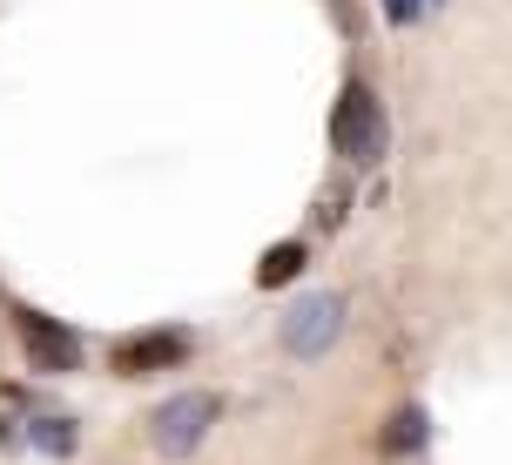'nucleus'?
I'll return each instance as SVG.
<instances>
[{
	"label": "nucleus",
	"mask_w": 512,
	"mask_h": 465,
	"mask_svg": "<svg viewBox=\"0 0 512 465\" xmlns=\"http://www.w3.org/2000/svg\"><path fill=\"white\" fill-rule=\"evenodd\" d=\"M209 425H216V398H209V391H176V398L155 405L149 439H155L162 459H189V452L209 439Z\"/></svg>",
	"instance_id": "nucleus-3"
},
{
	"label": "nucleus",
	"mask_w": 512,
	"mask_h": 465,
	"mask_svg": "<svg viewBox=\"0 0 512 465\" xmlns=\"http://www.w3.org/2000/svg\"><path fill=\"white\" fill-rule=\"evenodd\" d=\"M189 358V337L182 331H155V337H128L115 344V371L122 378H149V371H169V364Z\"/></svg>",
	"instance_id": "nucleus-4"
},
{
	"label": "nucleus",
	"mask_w": 512,
	"mask_h": 465,
	"mask_svg": "<svg viewBox=\"0 0 512 465\" xmlns=\"http://www.w3.org/2000/svg\"><path fill=\"white\" fill-rule=\"evenodd\" d=\"M418 14H432V7H425V0H384V21L391 27H411Z\"/></svg>",
	"instance_id": "nucleus-9"
},
{
	"label": "nucleus",
	"mask_w": 512,
	"mask_h": 465,
	"mask_svg": "<svg viewBox=\"0 0 512 465\" xmlns=\"http://www.w3.org/2000/svg\"><path fill=\"white\" fill-rule=\"evenodd\" d=\"M27 439L61 459V452H75V418H34V425H27Z\"/></svg>",
	"instance_id": "nucleus-8"
},
{
	"label": "nucleus",
	"mask_w": 512,
	"mask_h": 465,
	"mask_svg": "<svg viewBox=\"0 0 512 465\" xmlns=\"http://www.w3.org/2000/svg\"><path fill=\"white\" fill-rule=\"evenodd\" d=\"M418 445H425V412H418V405L391 412V425H384V452L398 459V452H418Z\"/></svg>",
	"instance_id": "nucleus-7"
},
{
	"label": "nucleus",
	"mask_w": 512,
	"mask_h": 465,
	"mask_svg": "<svg viewBox=\"0 0 512 465\" xmlns=\"http://www.w3.org/2000/svg\"><path fill=\"white\" fill-rule=\"evenodd\" d=\"M277 337H283L290 358H324L337 337H344V297H337V290H304V297L277 317Z\"/></svg>",
	"instance_id": "nucleus-1"
},
{
	"label": "nucleus",
	"mask_w": 512,
	"mask_h": 465,
	"mask_svg": "<svg viewBox=\"0 0 512 465\" xmlns=\"http://www.w3.org/2000/svg\"><path fill=\"white\" fill-rule=\"evenodd\" d=\"M21 344H27V358H34V371H75V358H81L75 331H61L54 317H27Z\"/></svg>",
	"instance_id": "nucleus-5"
},
{
	"label": "nucleus",
	"mask_w": 512,
	"mask_h": 465,
	"mask_svg": "<svg viewBox=\"0 0 512 465\" xmlns=\"http://www.w3.org/2000/svg\"><path fill=\"white\" fill-rule=\"evenodd\" d=\"M425 7H445V0H425Z\"/></svg>",
	"instance_id": "nucleus-10"
},
{
	"label": "nucleus",
	"mask_w": 512,
	"mask_h": 465,
	"mask_svg": "<svg viewBox=\"0 0 512 465\" xmlns=\"http://www.w3.org/2000/svg\"><path fill=\"white\" fill-rule=\"evenodd\" d=\"M384 142H391V129H384V108H378V95L371 88H344L337 95V108H331V149L344 155V162H378L384 155Z\"/></svg>",
	"instance_id": "nucleus-2"
},
{
	"label": "nucleus",
	"mask_w": 512,
	"mask_h": 465,
	"mask_svg": "<svg viewBox=\"0 0 512 465\" xmlns=\"http://www.w3.org/2000/svg\"><path fill=\"white\" fill-rule=\"evenodd\" d=\"M304 243H297V236H283V243H270V250H263V263H256V284L263 290H283V284H297V277H304Z\"/></svg>",
	"instance_id": "nucleus-6"
}]
</instances>
